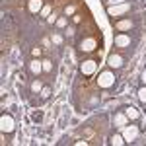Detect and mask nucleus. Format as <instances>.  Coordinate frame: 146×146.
I'll return each instance as SVG.
<instances>
[{"label": "nucleus", "mask_w": 146, "mask_h": 146, "mask_svg": "<svg viewBox=\"0 0 146 146\" xmlns=\"http://www.w3.org/2000/svg\"><path fill=\"white\" fill-rule=\"evenodd\" d=\"M98 86H100V88H111V86H115V74H113L111 70H103V72H100Z\"/></svg>", "instance_id": "f257e3e1"}, {"label": "nucleus", "mask_w": 146, "mask_h": 146, "mask_svg": "<svg viewBox=\"0 0 146 146\" xmlns=\"http://www.w3.org/2000/svg\"><path fill=\"white\" fill-rule=\"evenodd\" d=\"M16 129V121H14V117L8 115V113H4L2 117H0V131L2 133H12Z\"/></svg>", "instance_id": "f03ea898"}, {"label": "nucleus", "mask_w": 146, "mask_h": 146, "mask_svg": "<svg viewBox=\"0 0 146 146\" xmlns=\"http://www.w3.org/2000/svg\"><path fill=\"white\" fill-rule=\"evenodd\" d=\"M138 133H140V129H138L136 125H125V129H123V136H125V140H127V142L136 140Z\"/></svg>", "instance_id": "7ed1b4c3"}, {"label": "nucleus", "mask_w": 146, "mask_h": 146, "mask_svg": "<svg viewBox=\"0 0 146 146\" xmlns=\"http://www.w3.org/2000/svg\"><path fill=\"white\" fill-rule=\"evenodd\" d=\"M129 12V4H117V6H107V14L109 16H123Z\"/></svg>", "instance_id": "20e7f679"}, {"label": "nucleus", "mask_w": 146, "mask_h": 146, "mask_svg": "<svg viewBox=\"0 0 146 146\" xmlns=\"http://www.w3.org/2000/svg\"><path fill=\"white\" fill-rule=\"evenodd\" d=\"M80 70H82V74L90 76V74H94V72L98 70V62H96V60H84V62L80 64Z\"/></svg>", "instance_id": "39448f33"}, {"label": "nucleus", "mask_w": 146, "mask_h": 146, "mask_svg": "<svg viewBox=\"0 0 146 146\" xmlns=\"http://www.w3.org/2000/svg\"><path fill=\"white\" fill-rule=\"evenodd\" d=\"M129 45H131V37H129L127 33L115 35V47H119V49H127Z\"/></svg>", "instance_id": "423d86ee"}, {"label": "nucleus", "mask_w": 146, "mask_h": 146, "mask_svg": "<svg viewBox=\"0 0 146 146\" xmlns=\"http://www.w3.org/2000/svg\"><path fill=\"white\" fill-rule=\"evenodd\" d=\"M107 64L111 68H121L123 66V56L113 53V55H109V58H107Z\"/></svg>", "instance_id": "0eeeda50"}, {"label": "nucleus", "mask_w": 146, "mask_h": 146, "mask_svg": "<svg viewBox=\"0 0 146 146\" xmlns=\"http://www.w3.org/2000/svg\"><path fill=\"white\" fill-rule=\"evenodd\" d=\"M43 6H45L43 0H29V2H27V8H29L31 14H39V12L43 10Z\"/></svg>", "instance_id": "6e6552de"}, {"label": "nucleus", "mask_w": 146, "mask_h": 146, "mask_svg": "<svg viewBox=\"0 0 146 146\" xmlns=\"http://www.w3.org/2000/svg\"><path fill=\"white\" fill-rule=\"evenodd\" d=\"M96 45H98L96 39H92V37H90V39H84V41L80 43V49H82L84 53H92V51L96 49Z\"/></svg>", "instance_id": "1a4fd4ad"}, {"label": "nucleus", "mask_w": 146, "mask_h": 146, "mask_svg": "<svg viewBox=\"0 0 146 146\" xmlns=\"http://www.w3.org/2000/svg\"><path fill=\"white\" fill-rule=\"evenodd\" d=\"M29 70L33 72L35 76H37V74H41V72H43V60H37V58H33V60L29 62Z\"/></svg>", "instance_id": "9d476101"}, {"label": "nucleus", "mask_w": 146, "mask_h": 146, "mask_svg": "<svg viewBox=\"0 0 146 146\" xmlns=\"http://www.w3.org/2000/svg\"><path fill=\"white\" fill-rule=\"evenodd\" d=\"M115 27H117V31H129L133 27V22L131 20H121V22L115 23Z\"/></svg>", "instance_id": "9b49d317"}, {"label": "nucleus", "mask_w": 146, "mask_h": 146, "mask_svg": "<svg viewBox=\"0 0 146 146\" xmlns=\"http://www.w3.org/2000/svg\"><path fill=\"white\" fill-rule=\"evenodd\" d=\"M125 115H127L131 121H135V119H138V117H140V113H138V109H136V107H127V109H125Z\"/></svg>", "instance_id": "f8f14e48"}, {"label": "nucleus", "mask_w": 146, "mask_h": 146, "mask_svg": "<svg viewBox=\"0 0 146 146\" xmlns=\"http://www.w3.org/2000/svg\"><path fill=\"white\" fill-rule=\"evenodd\" d=\"M127 121H129V117H127L125 113H117V115H115V125H117V127H125Z\"/></svg>", "instance_id": "ddd939ff"}, {"label": "nucleus", "mask_w": 146, "mask_h": 146, "mask_svg": "<svg viewBox=\"0 0 146 146\" xmlns=\"http://www.w3.org/2000/svg\"><path fill=\"white\" fill-rule=\"evenodd\" d=\"M127 140H125V136L123 135H113L111 136V144L113 146H123Z\"/></svg>", "instance_id": "4468645a"}, {"label": "nucleus", "mask_w": 146, "mask_h": 146, "mask_svg": "<svg viewBox=\"0 0 146 146\" xmlns=\"http://www.w3.org/2000/svg\"><path fill=\"white\" fill-rule=\"evenodd\" d=\"M31 90H33L35 94H41V90H43V84H41L39 80H33V82H31Z\"/></svg>", "instance_id": "2eb2a0df"}, {"label": "nucleus", "mask_w": 146, "mask_h": 146, "mask_svg": "<svg viewBox=\"0 0 146 146\" xmlns=\"http://www.w3.org/2000/svg\"><path fill=\"white\" fill-rule=\"evenodd\" d=\"M138 100L142 101V103H146V86H142V88L138 90Z\"/></svg>", "instance_id": "dca6fc26"}, {"label": "nucleus", "mask_w": 146, "mask_h": 146, "mask_svg": "<svg viewBox=\"0 0 146 146\" xmlns=\"http://www.w3.org/2000/svg\"><path fill=\"white\" fill-rule=\"evenodd\" d=\"M53 70V62L51 60H43V72H51Z\"/></svg>", "instance_id": "f3484780"}, {"label": "nucleus", "mask_w": 146, "mask_h": 146, "mask_svg": "<svg viewBox=\"0 0 146 146\" xmlns=\"http://www.w3.org/2000/svg\"><path fill=\"white\" fill-rule=\"evenodd\" d=\"M49 96H51V88H49V86H43V90H41V98L47 100Z\"/></svg>", "instance_id": "a211bd4d"}, {"label": "nucleus", "mask_w": 146, "mask_h": 146, "mask_svg": "<svg viewBox=\"0 0 146 146\" xmlns=\"http://www.w3.org/2000/svg\"><path fill=\"white\" fill-rule=\"evenodd\" d=\"M39 14H41L43 18H49V16H51V6H43V10L39 12Z\"/></svg>", "instance_id": "6ab92c4d"}, {"label": "nucleus", "mask_w": 146, "mask_h": 146, "mask_svg": "<svg viewBox=\"0 0 146 146\" xmlns=\"http://www.w3.org/2000/svg\"><path fill=\"white\" fill-rule=\"evenodd\" d=\"M56 27H60V29L66 27V18H58V20H56Z\"/></svg>", "instance_id": "aec40b11"}, {"label": "nucleus", "mask_w": 146, "mask_h": 146, "mask_svg": "<svg viewBox=\"0 0 146 146\" xmlns=\"http://www.w3.org/2000/svg\"><path fill=\"white\" fill-rule=\"evenodd\" d=\"M53 43H55V45H60V43H62V37H60V35H53Z\"/></svg>", "instance_id": "412c9836"}, {"label": "nucleus", "mask_w": 146, "mask_h": 146, "mask_svg": "<svg viewBox=\"0 0 146 146\" xmlns=\"http://www.w3.org/2000/svg\"><path fill=\"white\" fill-rule=\"evenodd\" d=\"M31 55H33L35 58H37V56L41 55V49H39V47H33V49H31Z\"/></svg>", "instance_id": "4be33fe9"}, {"label": "nucleus", "mask_w": 146, "mask_h": 146, "mask_svg": "<svg viewBox=\"0 0 146 146\" xmlns=\"http://www.w3.org/2000/svg\"><path fill=\"white\" fill-rule=\"evenodd\" d=\"M74 12H76V8H74V6H66V8H64V14H74Z\"/></svg>", "instance_id": "5701e85b"}, {"label": "nucleus", "mask_w": 146, "mask_h": 146, "mask_svg": "<svg viewBox=\"0 0 146 146\" xmlns=\"http://www.w3.org/2000/svg\"><path fill=\"white\" fill-rule=\"evenodd\" d=\"M127 0H109V6H117V4H125Z\"/></svg>", "instance_id": "b1692460"}, {"label": "nucleus", "mask_w": 146, "mask_h": 146, "mask_svg": "<svg viewBox=\"0 0 146 146\" xmlns=\"http://www.w3.org/2000/svg\"><path fill=\"white\" fill-rule=\"evenodd\" d=\"M47 22H49V23H56V16H55V14H51V16L47 18Z\"/></svg>", "instance_id": "393cba45"}, {"label": "nucleus", "mask_w": 146, "mask_h": 146, "mask_svg": "<svg viewBox=\"0 0 146 146\" xmlns=\"http://www.w3.org/2000/svg\"><path fill=\"white\" fill-rule=\"evenodd\" d=\"M41 117H43L41 113H33V119H35V121H41Z\"/></svg>", "instance_id": "a878e982"}, {"label": "nucleus", "mask_w": 146, "mask_h": 146, "mask_svg": "<svg viewBox=\"0 0 146 146\" xmlns=\"http://www.w3.org/2000/svg\"><path fill=\"white\" fill-rule=\"evenodd\" d=\"M86 144H88L86 140H78V142H76V146H86Z\"/></svg>", "instance_id": "bb28decb"}, {"label": "nucleus", "mask_w": 146, "mask_h": 146, "mask_svg": "<svg viewBox=\"0 0 146 146\" xmlns=\"http://www.w3.org/2000/svg\"><path fill=\"white\" fill-rule=\"evenodd\" d=\"M142 82H144V86H146V70L142 72Z\"/></svg>", "instance_id": "cd10ccee"}]
</instances>
